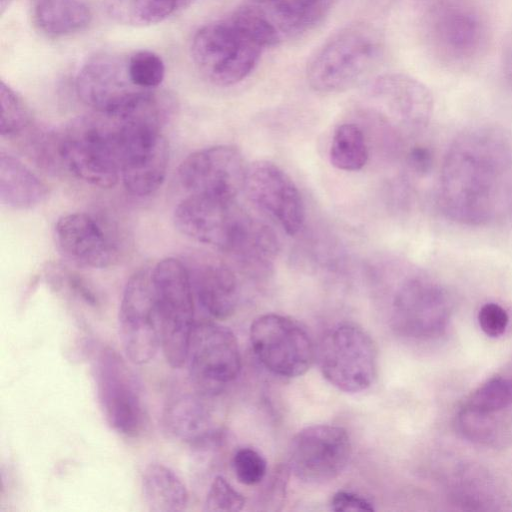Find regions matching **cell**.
Masks as SVG:
<instances>
[{
  "mask_svg": "<svg viewBox=\"0 0 512 512\" xmlns=\"http://www.w3.org/2000/svg\"><path fill=\"white\" fill-rule=\"evenodd\" d=\"M438 204L447 218L470 226L512 214V136L490 126L459 134L443 161Z\"/></svg>",
  "mask_w": 512,
  "mask_h": 512,
  "instance_id": "cell-1",
  "label": "cell"
},
{
  "mask_svg": "<svg viewBox=\"0 0 512 512\" xmlns=\"http://www.w3.org/2000/svg\"><path fill=\"white\" fill-rule=\"evenodd\" d=\"M58 162L77 178L113 187L120 173L118 125L111 115L77 117L54 131Z\"/></svg>",
  "mask_w": 512,
  "mask_h": 512,
  "instance_id": "cell-2",
  "label": "cell"
},
{
  "mask_svg": "<svg viewBox=\"0 0 512 512\" xmlns=\"http://www.w3.org/2000/svg\"><path fill=\"white\" fill-rule=\"evenodd\" d=\"M382 51L378 30L367 24L351 25L334 34L311 57L307 81L322 93L345 91L376 67Z\"/></svg>",
  "mask_w": 512,
  "mask_h": 512,
  "instance_id": "cell-3",
  "label": "cell"
},
{
  "mask_svg": "<svg viewBox=\"0 0 512 512\" xmlns=\"http://www.w3.org/2000/svg\"><path fill=\"white\" fill-rule=\"evenodd\" d=\"M263 49L230 16L206 24L195 33L191 56L205 79L226 87L241 82L254 70Z\"/></svg>",
  "mask_w": 512,
  "mask_h": 512,
  "instance_id": "cell-4",
  "label": "cell"
},
{
  "mask_svg": "<svg viewBox=\"0 0 512 512\" xmlns=\"http://www.w3.org/2000/svg\"><path fill=\"white\" fill-rule=\"evenodd\" d=\"M161 325V348L173 368L187 360L194 327L193 288L187 266L175 258L160 260L151 270Z\"/></svg>",
  "mask_w": 512,
  "mask_h": 512,
  "instance_id": "cell-5",
  "label": "cell"
},
{
  "mask_svg": "<svg viewBox=\"0 0 512 512\" xmlns=\"http://www.w3.org/2000/svg\"><path fill=\"white\" fill-rule=\"evenodd\" d=\"M111 116L118 125L124 187L136 196L154 193L165 179L169 162V147L161 128L128 115Z\"/></svg>",
  "mask_w": 512,
  "mask_h": 512,
  "instance_id": "cell-6",
  "label": "cell"
},
{
  "mask_svg": "<svg viewBox=\"0 0 512 512\" xmlns=\"http://www.w3.org/2000/svg\"><path fill=\"white\" fill-rule=\"evenodd\" d=\"M94 378L102 413L117 433L135 437L146 424L141 382L125 359L110 347L94 360Z\"/></svg>",
  "mask_w": 512,
  "mask_h": 512,
  "instance_id": "cell-7",
  "label": "cell"
},
{
  "mask_svg": "<svg viewBox=\"0 0 512 512\" xmlns=\"http://www.w3.org/2000/svg\"><path fill=\"white\" fill-rule=\"evenodd\" d=\"M454 425L470 443L505 446L512 439V375H495L475 388L459 406Z\"/></svg>",
  "mask_w": 512,
  "mask_h": 512,
  "instance_id": "cell-8",
  "label": "cell"
},
{
  "mask_svg": "<svg viewBox=\"0 0 512 512\" xmlns=\"http://www.w3.org/2000/svg\"><path fill=\"white\" fill-rule=\"evenodd\" d=\"M318 363L337 389L357 393L369 388L377 372V349L370 335L352 323L339 324L323 338Z\"/></svg>",
  "mask_w": 512,
  "mask_h": 512,
  "instance_id": "cell-9",
  "label": "cell"
},
{
  "mask_svg": "<svg viewBox=\"0 0 512 512\" xmlns=\"http://www.w3.org/2000/svg\"><path fill=\"white\" fill-rule=\"evenodd\" d=\"M336 0H265L243 4L231 18L259 44L277 46L315 27Z\"/></svg>",
  "mask_w": 512,
  "mask_h": 512,
  "instance_id": "cell-10",
  "label": "cell"
},
{
  "mask_svg": "<svg viewBox=\"0 0 512 512\" xmlns=\"http://www.w3.org/2000/svg\"><path fill=\"white\" fill-rule=\"evenodd\" d=\"M452 302L446 289L425 275H414L397 289L391 311L395 331L402 337L428 341L447 330Z\"/></svg>",
  "mask_w": 512,
  "mask_h": 512,
  "instance_id": "cell-11",
  "label": "cell"
},
{
  "mask_svg": "<svg viewBox=\"0 0 512 512\" xmlns=\"http://www.w3.org/2000/svg\"><path fill=\"white\" fill-rule=\"evenodd\" d=\"M428 35L434 54L451 66L470 64L487 41L485 22L468 0H436L428 14Z\"/></svg>",
  "mask_w": 512,
  "mask_h": 512,
  "instance_id": "cell-12",
  "label": "cell"
},
{
  "mask_svg": "<svg viewBox=\"0 0 512 512\" xmlns=\"http://www.w3.org/2000/svg\"><path fill=\"white\" fill-rule=\"evenodd\" d=\"M187 360L191 383L203 397L222 392L241 370L237 338L229 328L214 322L194 325Z\"/></svg>",
  "mask_w": 512,
  "mask_h": 512,
  "instance_id": "cell-13",
  "label": "cell"
},
{
  "mask_svg": "<svg viewBox=\"0 0 512 512\" xmlns=\"http://www.w3.org/2000/svg\"><path fill=\"white\" fill-rule=\"evenodd\" d=\"M119 337L134 364L153 359L161 347V325L151 270L140 269L127 281L118 313Z\"/></svg>",
  "mask_w": 512,
  "mask_h": 512,
  "instance_id": "cell-14",
  "label": "cell"
},
{
  "mask_svg": "<svg viewBox=\"0 0 512 512\" xmlns=\"http://www.w3.org/2000/svg\"><path fill=\"white\" fill-rule=\"evenodd\" d=\"M250 343L262 365L281 377L306 373L314 360V347L307 331L294 319L264 314L250 326Z\"/></svg>",
  "mask_w": 512,
  "mask_h": 512,
  "instance_id": "cell-15",
  "label": "cell"
},
{
  "mask_svg": "<svg viewBox=\"0 0 512 512\" xmlns=\"http://www.w3.org/2000/svg\"><path fill=\"white\" fill-rule=\"evenodd\" d=\"M248 164L234 146L217 145L187 156L178 176L189 195L236 202L244 190Z\"/></svg>",
  "mask_w": 512,
  "mask_h": 512,
  "instance_id": "cell-16",
  "label": "cell"
},
{
  "mask_svg": "<svg viewBox=\"0 0 512 512\" xmlns=\"http://www.w3.org/2000/svg\"><path fill=\"white\" fill-rule=\"evenodd\" d=\"M351 453V440L344 428L329 424L308 426L292 439L288 469L304 482L325 483L341 474Z\"/></svg>",
  "mask_w": 512,
  "mask_h": 512,
  "instance_id": "cell-17",
  "label": "cell"
},
{
  "mask_svg": "<svg viewBox=\"0 0 512 512\" xmlns=\"http://www.w3.org/2000/svg\"><path fill=\"white\" fill-rule=\"evenodd\" d=\"M127 57L100 53L87 59L80 68L76 77L77 94L95 112L118 114L150 91L132 82Z\"/></svg>",
  "mask_w": 512,
  "mask_h": 512,
  "instance_id": "cell-18",
  "label": "cell"
},
{
  "mask_svg": "<svg viewBox=\"0 0 512 512\" xmlns=\"http://www.w3.org/2000/svg\"><path fill=\"white\" fill-rule=\"evenodd\" d=\"M365 96L371 109L408 134L425 129L432 116L431 92L422 82L406 74L377 77Z\"/></svg>",
  "mask_w": 512,
  "mask_h": 512,
  "instance_id": "cell-19",
  "label": "cell"
},
{
  "mask_svg": "<svg viewBox=\"0 0 512 512\" xmlns=\"http://www.w3.org/2000/svg\"><path fill=\"white\" fill-rule=\"evenodd\" d=\"M244 191L288 235H296L303 227L305 207L301 194L291 177L275 163L257 160L248 164Z\"/></svg>",
  "mask_w": 512,
  "mask_h": 512,
  "instance_id": "cell-20",
  "label": "cell"
},
{
  "mask_svg": "<svg viewBox=\"0 0 512 512\" xmlns=\"http://www.w3.org/2000/svg\"><path fill=\"white\" fill-rule=\"evenodd\" d=\"M54 236L59 251L76 265L104 268L118 258L119 249L113 233L94 215H63L55 225Z\"/></svg>",
  "mask_w": 512,
  "mask_h": 512,
  "instance_id": "cell-21",
  "label": "cell"
},
{
  "mask_svg": "<svg viewBox=\"0 0 512 512\" xmlns=\"http://www.w3.org/2000/svg\"><path fill=\"white\" fill-rule=\"evenodd\" d=\"M245 215L236 202L188 195L178 203L173 219L183 235L227 252Z\"/></svg>",
  "mask_w": 512,
  "mask_h": 512,
  "instance_id": "cell-22",
  "label": "cell"
},
{
  "mask_svg": "<svg viewBox=\"0 0 512 512\" xmlns=\"http://www.w3.org/2000/svg\"><path fill=\"white\" fill-rule=\"evenodd\" d=\"M444 493L467 511L512 510V495L503 480L479 463L460 461L444 472Z\"/></svg>",
  "mask_w": 512,
  "mask_h": 512,
  "instance_id": "cell-23",
  "label": "cell"
},
{
  "mask_svg": "<svg viewBox=\"0 0 512 512\" xmlns=\"http://www.w3.org/2000/svg\"><path fill=\"white\" fill-rule=\"evenodd\" d=\"M193 293L203 309L215 319L232 316L237 308L239 290L233 271L213 260L193 258L185 263Z\"/></svg>",
  "mask_w": 512,
  "mask_h": 512,
  "instance_id": "cell-24",
  "label": "cell"
},
{
  "mask_svg": "<svg viewBox=\"0 0 512 512\" xmlns=\"http://www.w3.org/2000/svg\"><path fill=\"white\" fill-rule=\"evenodd\" d=\"M200 394L179 395L165 406L162 422L170 436L196 448L212 446L219 440L211 413Z\"/></svg>",
  "mask_w": 512,
  "mask_h": 512,
  "instance_id": "cell-25",
  "label": "cell"
},
{
  "mask_svg": "<svg viewBox=\"0 0 512 512\" xmlns=\"http://www.w3.org/2000/svg\"><path fill=\"white\" fill-rule=\"evenodd\" d=\"M47 186L26 165L14 156L0 155L1 202L14 209H29L47 196Z\"/></svg>",
  "mask_w": 512,
  "mask_h": 512,
  "instance_id": "cell-26",
  "label": "cell"
},
{
  "mask_svg": "<svg viewBox=\"0 0 512 512\" xmlns=\"http://www.w3.org/2000/svg\"><path fill=\"white\" fill-rule=\"evenodd\" d=\"M142 492L152 512H181L189 502L188 490L182 479L170 467L159 463L145 468Z\"/></svg>",
  "mask_w": 512,
  "mask_h": 512,
  "instance_id": "cell-27",
  "label": "cell"
},
{
  "mask_svg": "<svg viewBox=\"0 0 512 512\" xmlns=\"http://www.w3.org/2000/svg\"><path fill=\"white\" fill-rule=\"evenodd\" d=\"M91 19V10L83 0H37L33 7L35 25L52 37L83 31Z\"/></svg>",
  "mask_w": 512,
  "mask_h": 512,
  "instance_id": "cell-28",
  "label": "cell"
},
{
  "mask_svg": "<svg viewBox=\"0 0 512 512\" xmlns=\"http://www.w3.org/2000/svg\"><path fill=\"white\" fill-rule=\"evenodd\" d=\"M195 0H104L108 16L133 27L154 25L189 7Z\"/></svg>",
  "mask_w": 512,
  "mask_h": 512,
  "instance_id": "cell-29",
  "label": "cell"
},
{
  "mask_svg": "<svg viewBox=\"0 0 512 512\" xmlns=\"http://www.w3.org/2000/svg\"><path fill=\"white\" fill-rule=\"evenodd\" d=\"M330 163L343 171H358L368 160V147L362 130L344 123L335 130L329 151Z\"/></svg>",
  "mask_w": 512,
  "mask_h": 512,
  "instance_id": "cell-30",
  "label": "cell"
},
{
  "mask_svg": "<svg viewBox=\"0 0 512 512\" xmlns=\"http://www.w3.org/2000/svg\"><path fill=\"white\" fill-rule=\"evenodd\" d=\"M1 120L0 132L3 137L21 134L31 125L32 114L24 100L9 85L0 86Z\"/></svg>",
  "mask_w": 512,
  "mask_h": 512,
  "instance_id": "cell-31",
  "label": "cell"
},
{
  "mask_svg": "<svg viewBox=\"0 0 512 512\" xmlns=\"http://www.w3.org/2000/svg\"><path fill=\"white\" fill-rule=\"evenodd\" d=\"M127 68L132 82L145 90L156 89L165 76L162 58L149 50H138L128 55Z\"/></svg>",
  "mask_w": 512,
  "mask_h": 512,
  "instance_id": "cell-32",
  "label": "cell"
},
{
  "mask_svg": "<svg viewBox=\"0 0 512 512\" xmlns=\"http://www.w3.org/2000/svg\"><path fill=\"white\" fill-rule=\"evenodd\" d=\"M244 496L224 477L216 476L207 492L204 510L210 512H235L243 509Z\"/></svg>",
  "mask_w": 512,
  "mask_h": 512,
  "instance_id": "cell-33",
  "label": "cell"
},
{
  "mask_svg": "<svg viewBox=\"0 0 512 512\" xmlns=\"http://www.w3.org/2000/svg\"><path fill=\"white\" fill-rule=\"evenodd\" d=\"M233 470L238 481L244 485L260 483L267 472L264 457L252 448H241L233 456Z\"/></svg>",
  "mask_w": 512,
  "mask_h": 512,
  "instance_id": "cell-34",
  "label": "cell"
},
{
  "mask_svg": "<svg viewBox=\"0 0 512 512\" xmlns=\"http://www.w3.org/2000/svg\"><path fill=\"white\" fill-rule=\"evenodd\" d=\"M480 329L489 337L502 336L509 326V314L504 307L495 302L482 305L477 314Z\"/></svg>",
  "mask_w": 512,
  "mask_h": 512,
  "instance_id": "cell-35",
  "label": "cell"
},
{
  "mask_svg": "<svg viewBox=\"0 0 512 512\" xmlns=\"http://www.w3.org/2000/svg\"><path fill=\"white\" fill-rule=\"evenodd\" d=\"M331 509L336 512L374 511L373 504L368 499L348 491H338L333 495Z\"/></svg>",
  "mask_w": 512,
  "mask_h": 512,
  "instance_id": "cell-36",
  "label": "cell"
},
{
  "mask_svg": "<svg viewBox=\"0 0 512 512\" xmlns=\"http://www.w3.org/2000/svg\"><path fill=\"white\" fill-rule=\"evenodd\" d=\"M407 163L415 174L424 176L432 169L433 154L428 147L415 145L408 151Z\"/></svg>",
  "mask_w": 512,
  "mask_h": 512,
  "instance_id": "cell-37",
  "label": "cell"
},
{
  "mask_svg": "<svg viewBox=\"0 0 512 512\" xmlns=\"http://www.w3.org/2000/svg\"><path fill=\"white\" fill-rule=\"evenodd\" d=\"M502 66L506 81L512 87V34L506 41L503 48Z\"/></svg>",
  "mask_w": 512,
  "mask_h": 512,
  "instance_id": "cell-38",
  "label": "cell"
},
{
  "mask_svg": "<svg viewBox=\"0 0 512 512\" xmlns=\"http://www.w3.org/2000/svg\"><path fill=\"white\" fill-rule=\"evenodd\" d=\"M12 0H0L1 14L5 12Z\"/></svg>",
  "mask_w": 512,
  "mask_h": 512,
  "instance_id": "cell-39",
  "label": "cell"
},
{
  "mask_svg": "<svg viewBox=\"0 0 512 512\" xmlns=\"http://www.w3.org/2000/svg\"><path fill=\"white\" fill-rule=\"evenodd\" d=\"M252 1H265V0H252Z\"/></svg>",
  "mask_w": 512,
  "mask_h": 512,
  "instance_id": "cell-40",
  "label": "cell"
}]
</instances>
